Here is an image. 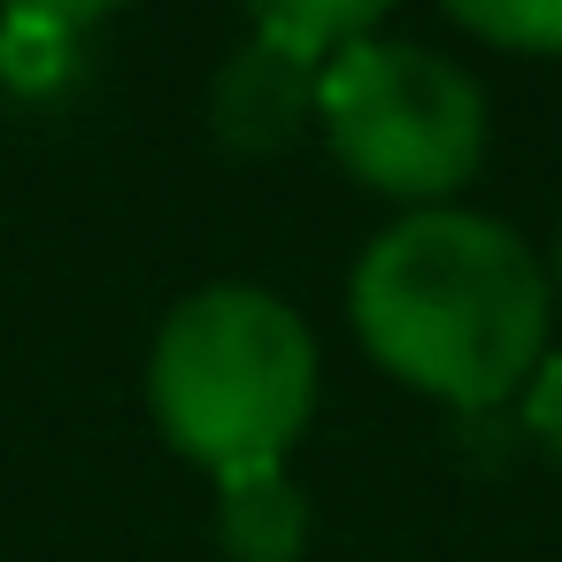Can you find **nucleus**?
Segmentation results:
<instances>
[{"label": "nucleus", "mask_w": 562, "mask_h": 562, "mask_svg": "<svg viewBox=\"0 0 562 562\" xmlns=\"http://www.w3.org/2000/svg\"><path fill=\"white\" fill-rule=\"evenodd\" d=\"M216 531L232 562H301L308 547V501L285 477V462L216 470Z\"/></svg>", "instance_id": "5"}, {"label": "nucleus", "mask_w": 562, "mask_h": 562, "mask_svg": "<svg viewBox=\"0 0 562 562\" xmlns=\"http://www.w3.org/2000/svg\"><path fill=\"white\" fill-rule=\"evenodd\" d=\"M324 147L385 201L447 209L485 162V93L462 63L401 40H355L316 78Z\"/></svg>", "instance_id": "3"}, {"label": "nucleus", "mask_w": 562, "mask_h": 562, "mask_svg": "<svg viewBox=\"0 0 562 562\" xmlns=\"http://www.w3.org/2000/svg\"><path fill=\"white\" fill-rule=\"evenodd\" d=\"M147 408L209 470L278 462L316 408V339L262 285H201L155 331Z\"/></svg>", "instance_id": "2"}, {"label": "nucleus", "mask_w": 562, "mask_h": 562, "mask_svg": "<svg viewBox=\"0 0 562 562\" xmlns=\"http://www.w3.org/2000/svg\"><path fill=\"white\" fill-rule=\"evenodd\" d=\"M362 347L416 393L501 408L547 362V270L531 247L470 209H416L370 239L347 285Z\"/></svg>", "instance_id": "1"}, {"label": "nucleus", "mask_w": 562, "mask_h": 562, "mask_svg": "<svg viewBox=\"0 0 562 562\" xmlns=\"http://www.w3.org/2000/svg\"><path fill=\"white\" fill-rule=\"evenodd\" d=\"M316 78H324V63L285 47V40H262V32L239 40L224 55L216 86H209L216 139L232 155H285L308 132V116H316Z\"/></svg>", "instance_id": "4"}, {"label": "nucleus", "mask_w": 562, "mask_h": 562, "mask_svg": "<svg viewBox=\"0 0 562 562\" xmlns=\"http://www.w3.org/2000/svg\"><path fill=\"white\" fill-rule=\"evenodd\" d=\"M439 9L508 55H562V0H439Z\"/></svg>", "instance_id": "7"}, {"label": "nucleus", "mask_w": 562, "mask_h": 562, "mask_svg": "<svg viewBox=\"0 0 562 562\" xmlns=\"http://www.w3.org/2000/svg\"><path fill=\"white\" fill-rule=\"evenodd\" d=\"M124 0H9V16L32 24V32H86L101 16H116Z\"/></svg>", "instance_id": "9"}, {"label": "nucleus", "mask_w": 562, "mask_h": 562, "mask_svg": "<svg viewBox=\"0 0 562 562\" xmlns=\"http://www.w3.org/2000/svg\"><path fill=\"white\" fill-rule=\"evenodd\" d=\"M524 424H531V439L562 462V355H547L539 370H531V393H524Z\"/></svg>", "instance_id": "8"}, {"label": "nucleus", "mask_w": 562, "mask_h": 562, "mask_svg": "<svg viewBox=\"0 0 562 562\" xmlns=\"http://www.w3.org/2000/svg\"><path fill=\"white\" fill-rule=\"evenodd\" d=\"M239 9L255 16L262 40H285L301 55H339L355 40H370V24L393 9V0H239Z\"/></svg>", "instance_id": "6"}, {"label": "nucleus", "mask_w": 562, "mask_h": 562, "mask_svg": "<svg viewBox=\"0 0 562 562\" xmlns=\"http://www.w3.org/2000/svg\"><path fill=\"white\" fill-rule=\"evenodd\" d=\"M554 285H562V239H554Z\"/></svg>", "instance_id": "10"}]
</instances>
